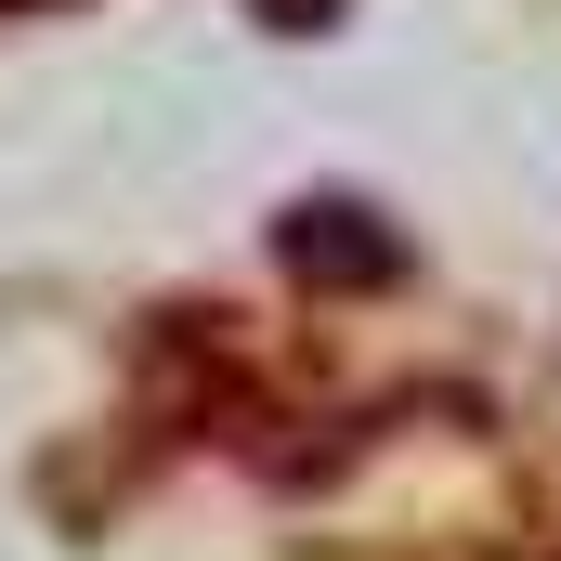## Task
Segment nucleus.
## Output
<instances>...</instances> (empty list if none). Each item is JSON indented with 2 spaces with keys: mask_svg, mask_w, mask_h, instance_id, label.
I'll list each match as a JSON object with an SVG mask.
<instances>
[{
  "mask_svg": "<svg viewBox=\"0 0 561 561\" xmlns=\"http://www.w3.org/2000/svg\"><path fill=\"white\" fill-rule=\"evenodd\" d=\"M275 262L300 287H392L405 275V236H392L366 196H300V209L275 222Z\"/></svg>",
  "mask_w": 561,
  "mask_h": 561,
  "instance_id": "nucleus-1",
  "label": "nucleus"
},
{
  "mask_svg": "<svg viewBox=\"0 0 561 561\" xmlns=\"http://www.w3.org/2000/svg\"><path fill=\"white\" fill-rule=\"evenodd\" d=\"M0 13H53V0H0Z\"/></svg>",
  "mask_w": 561,
  "mask_h": 561,
  "instance_id": "nucleus-2",
  "label": "nucleus"
}]
</instances>
